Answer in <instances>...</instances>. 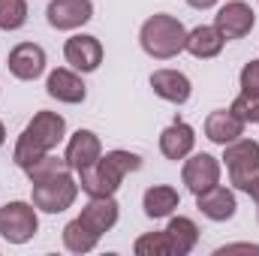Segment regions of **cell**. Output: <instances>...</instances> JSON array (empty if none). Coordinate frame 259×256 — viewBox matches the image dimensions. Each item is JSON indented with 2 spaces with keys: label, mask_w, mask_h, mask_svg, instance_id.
Instances as JSON below:
<instances>
[{
  "label": "cell",
  "mask_w": 259,
  "mask_h": 256,
  "mask_svg": "<svg viewBox=\"0 0 259 256\" xmlns=\"http://www.w3.org/2000/svg\"><path fill=\"white\" fill-rule=\"evenodd\" d=\"M64 139H66V118L58 115V112L42 109V112H36L27 121V127L18 133L15 148H12V160H15L18 169H27L39 157L52 154Z\"/></svg>",
  "instance_id": "obj_1"
},
{
  "label": "cell",
  "mask_w": 259,
  "mask_h": 256,
  "mask_svg": "<svg viewBox=\"0 0 259 256\" xmlns=\"http://www.w3.org/2000/svg\"><path fill=\"white\" fill-rule=\"evenodd\" d=\"M142 169V157L136 151H124V148H115V151H103V157L88 166L84 172H78V187L88 196H115L121 190L124 178Z\"/></svg>",
  "instance_id": "obj_2"
},
{
  "label": "cell",
  "mask_w": 259,
  "mask_h": 256,
  "mask_svg": "<svg viewBox=\"0 0 259 256\" xmlns=\"http://www.w3.org/2000/svg\"><path fill=\"white\" fill-rule=\"evenodd\" d=\"M184 42H187V27L181 24V18H175L169 12H157V15L145 18L139 27V46L154 61L178 58L184 52Z\"/></svg>",
  "instance_id": "obj_3"
},
{
  "label": "cell",
  "mask_w": 259,
  "mask_h": 256,
  "mask_svg": "<svg viewBox=\"0 0 259 256\" xmlns=\"http://www.w3.org/2000/svg\"><path fill=\"white\" fill-rule=\"evenodd\" d=\"M220 163L226 166L229 184L241 193H250L253 184L259 181V142L256 139H235L229 145H223V157Z\"/></svg>",
  "instance_id": "obj_4"
},
{
  "label": "cell",
  "mask_w": 259,
  "mask_h": 256,
  "mask_svg": "<svg viewBox=\"0 0 259 256\" xmlns=\"http://www.w3.org/2000/svg\"><path fill=\"white\" fill-rule=\"evenodd\" d=\"M78 193H81V187H78L75 172H64V175H58V178H52V181L33 184L30 202H33L36 211H42V214H64L66 208L75 205Z\"/></svg>",
  "instance_id": "obj_5"
},
{
  "label": "cell",
  "mask_w": 259,
  "mask_h": 256,
  "mask_svg": "<svg viewBox=\"0 0 259 256\" xmlns=\"http://www.w3.org/2000/svg\"><path fill=\"white\" fill-rule=\"evenodd\" d=\"M39 232V211L33 202H6L0 205V235L9 244H27Z\"/></svg>",
  "instance_id": "obj_6"
},
{
  "label": "cell",
  "mask_w": 259,
  "mask_h": 256,
  "mask_svg": "<svg viewBox=\"0 0 259 256\" xmlns=\"http://www.w3.org/2000/svg\"><path fill=\"white\" fill-rule=\"evenodd\" d=\"M214 27L220 30V36H223L226 42L244 39V36L256 27V12H253V6L244 3V0H226V3L217 9V15H214Z\"/></svg>",
  "instance_id": "obj_7"
},
{
  "label": "cell",
  "mask_w": 259,
  "mask_h": 256,
  "mask_svg": "<svg viewBox=\"0 0 259 256\" xmlns=\"http://www.w3.org/2000/svg\"><path fill=\"white\" fill-rule=\"evenodd\" d=\"M220 175H223V163L211 154H190L187 160H181V181L193 196L217 187Z\"/></svg>",
  "instance_id": "obj_8"
},
{
  "label": "cell",
  "mask_w": 259,
  "mask_h": 256,
  "mask_svg": "<svg viewBox=\"0 0 259 256\" xmlns=\"http://www.w3.org/2000/svg\"><path fill=\"white\" fill-rule=\"evenodd\" d=\"M103 58H106V49L94 33H72L64 42V61L81 75L97 72Z\"/></svg>",
  "instance_id": "obj_9"
},
{
  "label": "cell",
  "mask_w": 259,
  "mask_h": 256,
  "mask_svg": "<svg viewBox=\"0 0 259 256\" xmlns=\"http://www.w3.org/2000/svg\"><path fill=\"white\" fill-rule=\"evenodd\" d=\"M6 66L18 81H36L46 75L49 58H46V49L39 42H18V46H12Z\"/></svg>",
  "instance_id": "obj_10"
},
{
  "label": "cell",
  "mask_w": 259,
  "mask_h": 256,
  "mask_svg": "<svg viewBox=\"0 0 259 256\" xmlns=\"http://www.w3.org/2000/svg\"><path fill=\"white\" fill-rule=\"evenodd\" d=\"M46 18L55 30L72 33L94 18V0H49Z\"/></svg>",
  "instance_id": "obj_11"
},
{
  "label": "cell",
  "mask_w": 259,
  "mask_h": 256,
  "mask_svg": "<svg viewBox=\"0 0 259 256\" xmlns=\"http://www.w3.org/2000/svg\"><path fill=\"white\" fill-rule=\"evenodd\" d=\"M46 94L64 106H78L88 100V84L81 72H75L72 66H58L46 75Z\"/></svg>",
  "instance_id": "obj_12"
},
{
  "label": "cell",
  "mask_w": 259,
  "mask_h": 256,
  "mask_svg": "<svg viewBox=\"0 0 259 256\" xmlns=\"http://www.w3.org/2000/svg\"><path fill=\"white\" fill-rule=\"evenodd\" d=\"M78 220H81L91 232H97V235L103 238L106 232H112V229L118 226V220H121V205H118L115 196H88V202H84Z\"/></svg>",
  "instance_id": "obj_13"
},
{
  "label": "cell",
  "mask_w": 259,
  "mask_h": 256,
  "mask_svg": "<svg viewBox=\"0 0 259 256\" xmlns=\"http://www.w3.org/2000/svg\"><path fill=\"white\" fill-rule=\"evenodd\" d=\"M148 84H151V91L160 100H166L172 106H184L193 97V81L181 69H169V66L166 69H154L151 78H148Z\"/></svg>",
  "instance_id": "obj_14"
},
{
  "label": "cell",
  "mask_w": 259,
  "mask_h": 256,
  "mask_svg": "<svg viewBox=\"0 0 259 256\" xmlns=\"http://www.w3.org/2000/svg\"><path fill=\"white\" fill-rule=\"evenodd\" d=\"M64 157H66V163H69V169L78 175V172H84L88 166H94L103 157V142H100V136L94 130H75L66 139Z\"/></svg>",
  "instance_id": "obj_15"
},
{
  "label": "cell",
  "mask_w": 259,
  "mask_h": 256,
  "mask_svg": "<svg viewBox=\"0 0 259 256\" xmlns=\"http://www.w3.org/2000/svg\"><path fill=\"white\" fill-rule=\"evenodd\" d=\"M196 208H199V214L208 217L211 223H226V220L235 217L238 199H235V190H232V187L217 184V187H211V190H205V193L196 196Z\"/></svg>",
  "instance_id": "obj_16"
},
{
  "label": "cell",
  "mask_w": 259,
  "mask_h": 256,
  "mask_svg": "<svg viewBox=\"0 0 259 256\" xmlns=\"http://www.w3.org/2000/svg\"><path fill=\"white\" fill-rule=\"evenodd\" d=\"M196 148V130L187 124V121H172L169 127L160 133V154L172 163H181L193 154Z\"/></svg>",
  "instance_id": "obj_17"
},
{
  "label": "cell",
  "mask_w": 259,
  "mask_h": 256,
  "mask_svg": "<svg viewBox=\"0 0 259 256\" xmlns=\"http://www.w3.org/2000/svg\"><path fill=\"white\" fill-rule=\"evenodd\" d=\"M205 139L208 142H214V145H229V142H235V139H241L244 136V130L247 124L232 112V109H214L208 118H205Z\"/></svg>",
  "instance_id": "obj_18"
},
{
  "label": "cell",
  "mask_w": 259,
  "mask_h": 256,
  "mask_svg": "<svg viewBox=\"0 0 259 256\" xmlns=\"http://www.w3.org/2000/svg\"><path fill=\"white\" fill-rule=\"evenodd\" d=\"M142 208H145V217L166 220L181 208V193L175 187H169V184H151L142 193Z\"/></svg>",
  "instance_id": "obj_19"
},
{
  "label": "cell",
  "mask_w": 259,
  "mask_h": 256,
  "mask_svg": "<svg viewBox=\"0 0 259 256\" xmlns=\"http://www.w3.org/2000/svg\"><path fill=\"white\" fill-rule=\"evenodd\" d=\"M163 232L169 238V253L172 256H190L199 244V226H196V220L184 217V214H178V217L172 214Z\"/></svg>",
  "instance_id": "obj_20"
},
{
  "label": "cell",
  "mask_w": 259,
  "mask_h": 256,
  "mask_svg": "<svg viewBox=\"0 0 259 256\" xmlns=\"http://www.w3.org/2000/svg\"><path fill=\"white\" fill-rule=\"evenodd\" d=\"M226 39L220 36V30L214 24H199L193 30H187V42H184V52L193 55L196 61H211L223 52Z\"/></svg>",
  "instance_id": "obj_21"
},
{
  "label": "cell",
  "mask_w": 259,
  "mask_h": 256,
  "mask_svg": "<svg viewBox=\"0 0 259 256\" xmlns=\"http://www.w3.org/2000/svg\"><path fill=\"white\" fill-rule=\"evenodd\" d=\"M61 241H64V247L69 250V253L75 256H84L91 253V250H97V244H100V235L97 232H91L78 217L75 220H69L64 226V232H61Z\"/></svg>",
  "instance_id": "obj_22"
},
{
  "label": "cell",
  "mask_w": 259,
  "mask_h": 256,
  "mask_svg": "<svg viewBox=\"0 0 259 256\" xmlns=\"http://www.w3.org/2000/svg\"><path fill=\"white\" fill-rule=\"evenodd\" d=\"M64 172H72L69 169V163H66V157L61 154H46V157H39L36 163H30L27 169H24V175H27V181H30V187L33 184H42V181H52V178H58V175H64Z\"/></svg>",
  "instance_id": "obj_23"
},
{
  "label": "cell",
  "mask_w": 259,
  "mask_h": 256,
  "mask_svg": "<svg viewBox=\"0 0 259 256\" xmlns=\"http://www.w3.org/2000/svg\"><path fill=\"white\" fill-rule=\"evenodd\" d=\"M27 0H0V30L15 33L27 24Z\"/></svg>",
  "instance_id": "obj_24"
},
{
  "label": "cell",
  "mask_w": 259,
  "mask_h": 256,
  "mask_svg": "<svg viewBox=\"0 0 259 256\" xmlns=\"http://www.w3.org/2000/svg\"><path fill=\"white\" fill-rule=\"evenodd\" d=\"M133 253L136 256H172L169 253V238L166 232H145L133 241Z\"/></svg>",
  "instance_id": "obj_25"
},
{
  "label": "cell",
  "mask_w": 259,
  "mask_h": 256,
  "mask_svg": "<svg viewBox=\"0 0 259 256\" xmlns=\"http://www.w3.org/2000/svg\"><path fill=\"white\" fill-rule=\"evenodd\" d=\"M247 127L250 124H259V94H247V91H241L235 100H232V106H229Z\"/></svg>",
  "instance_id": "obj_26"
},
{
  "label": "cell",
  "mask_w": 259,
  "mask_h": 256,
  "mask_svg": "<svg viewBox=\"0 0 259 256\" xmlns=\"http://www.w3.org/2000/svg\"><path fill=\"white\" fill-rule=\"evenodd\" d=\"M238 84H241V91H247V94H259V58L256 61H247V64L241 66Z\"/></svg>",
  "instance_id": "obj_27"
},
{
  "label": "cell",
  "mask_w": 259,
  "mask_h": 256,
  "mask_svg": "<svg viewBox=\"0 0 259 256\" xmlns=\"http://www.w3.org/2000/svg\"><path fill=\"white\" fill-rule=\"evenodd\" d=\"M217 256H226V253H259V244H223L214 250Z\"/></svg>",
  "instance_id": "obj_28"
},
{
  "label": "cell",
  "mask_w": 259,
  "mask_h": 256,
  "mask_svg": "<svg viewBox=\"0 0 259 256\" xmlns=\"http://www.w3.org/2000/svg\"><path fill=\"white\" fill-rule=\"evenodd\" d=\"M220 0H187V6H193V9H199V12H205V9H214Z\"/></svg>",
  "instance_id": "obj_29"
},
{
  "label": "cell",
  "mask_w": 259,
  "mask_h": 256,
  "mask_svg": "<svg viewBox=\"0 0 259 256\" xmlns=\"http://www.w3.org/2000/svg\"><path fill=\"white\" fill-rule=\"evenodd\" d=\"M247 196H250V199H253V205H256V220H259V181L253 184V190L247 193Z\"/></svg>",
  "instance_id": "obj_30"
},
{
  "label": "cell",
  "mask_w": 259,
  "mask_h": 256,
  "mask_svg": "<svg viewBox=\"0 0 259 256\" xmlns=\"http://www.w3.org/2000/svg\"><path fill=\"white\" fill-rule=\"evenodd\" d=\"M3 145H6V124L0 121V148H3Z\"/></svg>",
  "instance_id": "obj_31"
},
{
  "label": "cell",
  "mask_w": 259,
  "mask_h": 256,
  "mask_svg": "<svg viewBox=\"0 0 259 256\" xmlns=\"http://www.w3.org/2000/svg\"><path fill=\"white\" fill-rule=\"evenodd\" d=\"M256 3H259V0H256Z\"/></svg>",
  "instance_id": "obj_32"
}]
</instances>
